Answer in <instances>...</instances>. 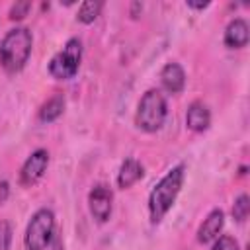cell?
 Listing matches in <instances>:
<instances>
[{
    "mask_svg": "<svg viewBox=\"0 0 250 250\" xmlns=\"http://www.w3.org/2000/svg\"><path fill=\"white\" fill-rule=\"evenodd\" d=\"M250 213V197L246 193H240L232 203V219L236 223H244Z\"/></svg>",
    "mask_w": 250,
    "mask_h": 250,
    "instance_id": "cell-15",
    "label": "cell"
},
{
    "mask_svg": "<svg viewBox=\"0 0 250 250\" xmlns=\"http://www.w3.org/2000/svg\"><path fill=\"white\" fill-rule=\"evenodd\" d=\"M88 209L90 215L98 223H107L113 211V191L105 184H96L88 193Z\"/></svg>",
    "mask_w": 250,
    "mask_h": 250,
    "instance_id": "cell-6",
    "label": "cell"
},
{
    "mask_svg": "<svg viewBox=\"0 0 250 250\" xmlns=\"http://www.w3.org/2000/svg\"><path fill=\"white\" fill-rule=\"evenodd\" d=\"M211 250H240V248H238V242H236L234 236H230V234H221L219 238H215Z\"/></svg>",
    "mask_w": 250,
    "mask_h": 250,
    "instance_id": "cell-17",
    "label": "cell"
},
{
    "mask_svg": "<svg viewBox=\"0 0 250 250\" xmlns=\"http://www.w3.org/2000/svg\"><path fill=\"white\" fill-rule=\"evenodd\" d=\"M186 125L195 133H203L211 125V111L203 102H191L186 111Z\"/></svg>",
    "mask_w": 250,
    "mask_h": 250,
    "instance_id": "cell-11",
    "label": "cell"
},
{
    "mask_svg": "<svg viewBox=\"0 0 250 250\" xmlns=\"http://www.w3.org/2000/svg\"><path fill=\"white\" fill-rule=\"evenodd\" d=\"M160 84L168 94H180L186 86V72L178 62H166L160 70Z\"/></svg>",
    "mask_w": 250,
    "mask_h": 250,
    "instance_id": "cell-9",
    "label": "cell"
},
{
    "mask_svg": "<svg viewBox=\"0 0 250 250\" xmlns=\"http://www.w3.org/2000/svg\"><path fill=\"white\" fill-rule=\"evenodd\" d=\"M143 176H145L143 164L135 158H125L119 166V172H117V186L121 189H127V188L135 186Z\"/></svg>",
    "mask_w": 250,
    "mask_h": 250,
    "instance_id": "cell-12",
    "label": "cell"
},
{
    "mask_svg": "<svg viewBox=\"0 0 250 250\" xmlns=\"http://www.w3.org/2000/svg\"><path fill=\"white\" fill-rule=\"evenodd\" d=\"M223 227H225V213H223L221 209H213V211L203 219V223H201L199 229H197V242H199V244H207V242L219 238Z\"/></svg>",
    "mask_w": 250,
    "mask_h": 250,
    "instance_id": "cell-8",
    "label": "cell"
},
{
    "mask_svg": "<svg viewBox=\"0 0 250 250\" xmlns=\"http://www.w3.org/2000/svg\"><path fill=\"white\" fill-rule=\"evenodd\" d=\"M12 244V225L8 221H0V250H10Z\"/></svg>",
    "mask_w": 250,
    "mask_h": 250,
    "instance_id": "cell-18",
    "label": "cell"
},
{
    "mask_svg": "<svg viewBox=\"0 0 250 250\" xmlns=\"http://www.w3.org/2000/svg\"><path fill=\"white\" fill-rule=\"evenodd\" d=\"M51 250H64L61 238H53V246H51Z\"/></svg>",
    "mask_w": 250,
    "mask_h": 250,
    "instance_id": "cell-22",
    "label": "cell"
},
{
    "mask_svg": "<svg viewBox=\"0 0 250 250\" xmlns=\"http://www.w3.org/2000/svg\"><path fill=\"white\" fill-rule=\"evenodd\" d=\"M64 111V96L62 94H53L41 107H39V121L43 123H53L57 121Z\"/></svg>",
    "mask_w": 250,
    "mask_h": 250,
    "instance_id": "cell-13",
    "label": "cell"
},
{
    "mask_svg": "<svg viewBox=\"0 0 250 250\" xmlns=\"http://www.w3.org/2000/svg\"><path fill=\"white\" fill-rule=\"evenodd\" d=\"M82 61V41L76 37H70L64 47L51 59L49 62V74L57 80H70L76 76Z\"/></svg>",
    "mask_w": 250,
    "mask_h": 250,
    "instance_id": "cell-5",
    "label": "cell"
},
{
    "mask_svg": "<svg viewBox=\"0 0 250 250\" xmlns=\"http://www.w3.org/2000/svg\"><path fill=\"white\" fill-rule=\"evenodd\" d=\"M102 8H104V2H100V0H86V2L80 4L78 14H76V20L80 23H86V25L88 23H94L96 18L100 16Z\"/></svg>",
    "mask_w": 250,
    "mask_h": 250,
    "instance_id": "cell-14",
    "label": "cell"
},
{
    "mask_svg": "<svg viewBox=\"0 0 250 250\" xmlns=\"http://www.w3.org/2000/svg\"><path fill=\"white\" fill-rule=\"evenodd\" d=\"M166 115H168V105H166L164 94L156 88H150L143 94L137 105L135 123L145 133H156L164 125Z\"/></svg>",
    "mask_w": 250,
    "mask_h": 250,
    "instance_id": "cell-3",
    "label": "cell"
},
{
    "mask_svg": "<svg viewBox=\"0 0 250 250\" xmlns=\"http://www.w3.org/2000/svg\"><path fill=\"white\" fill-rule=\"evenodd\" d=\"M31 47H33V35L27 27L10 29L0 41V66L10 74L20 72L29 61Z\"/></svg>",
    "mask_w": 250,
    "mask_h": 250,
    "instance_id": "cell-2",
    "label": "cell"
},
{
    "mask_svg": "<svg viewBox=\"0 0 250 250\" xmlns=\"http://www.w3.org/2000/svg\"><path fill=\"white\" fill-rule=\"evenodd\" d=\"M29 10H31V2L29 0H21V2H16V4H12V8H10V20L12 21H21L27 14H29Z\"/></svg>",
    "mask_w": 250,
    "mask_h": 250,
    "instance_id": "cell-16",
    "label": "cell"
},
{
    "mask_svg": "<svg viewBox=\"0 0 250 250\" xmlns=\"http://www.w3.org/2000/svg\"><path fill=\"white\" fill-rule=\"evenodd\" d=\"M55 238V213L47 207L37 209L23 234V244L27 250H47Z\"/></svg>",
    "mask_w": 250,
    "mask_h": 250,
    "instance_id": "cell-4",
    "label": "cell"
},
{
    "mask_svg": "<svg viewBox=\"0 0 250 250\" xmlns=\"http://www.w3.org/2000/svg\"><path fill=\"white\" fill-rule=\"evenodd\" d=\"M248 39H250V27L246 20L236 18L229 21V25L225 27V45L229 49H242L248 45Z\"/></svg>",
    "mask_w": 250,
    "mask_h": 250,
    "instance_id": "cell-10",
    "label": "cell"
},
{
    "mask_svg": "<svg viewBox=\"0 0 250 250\" xmlns=\"http://www.w3.org/2000/svg\"><path fill=\"white\" fill-rule=\"evenodd\" d=\"M184 176H186V166L178 164L174 166L166 176L160 178V182L150 189L148 193V215H150V223L158 225L164 215L172 209V205L176 203V197L182 189L184 184Z\"/></svg>",
    "mask_w": 250,
    "mask_h": 250,
    "instance_id": "cell-1",
    "label": "cell"
},
{
    "mask_svg": "<svg viewBox=\"0 0 250 250\" xmlns=\"http://www.w3.org/2000/svg\"><path fill=\"white\" fill-rule=\"evenodd\" d=\"M188 8H193V10H205L209 6V2H186Z\"/></svg>",
    "mask_w": 250,
    "mask_h": 250,
    "instance_id": "cell-20",
    "label": "cell"
},
{
    "mask_svg": "<svg viewBox=\"0 0 250 250\" xmlns=\"http://www.w3.org/2000/svg\"><path fill=\"white\" fill-rule=\"evenodd\" d=\"M47 166H49V152L45 148L33 150L25 158V162H23V166L20 170V184L21 186H33V184H37L45 176Z\"/></svg>",
    "mask_w": 250,
    "mask_h": 250,
    "instance_id": "cell-7",
    "label": "cell"
},
{
    "mask_svg": "<svg viewBox=\"0 0 250 250\" xmlns=\"http://www.w3.org/2000/svg\"><path fill=\"white\" fill-rule=\"evenodd\" d=\"M8 195H10V184H8L6 180H2V182H0V205L6 203Z\"/></svg>",
    "mask_w": 250,
    "mask_h": 250,
    "instance_id": "cell-19",
    "label": "cell"
},
{
    "mask_svg": "<svg viewBox=\"0 0 250 250\" xmlns=\"http://www.w3.org/2000/svg\"><path fill=\"white\" fill-rule=\"evenodd\" d=\"M139 12H143V4H141V2H133V4H131V16L137 18Z\"/></svg>",
    "mask_w": 250,
    "mask_h": 250,
    "instance_id": "cell-21",
    "label": "cell"
}]
</instances>
